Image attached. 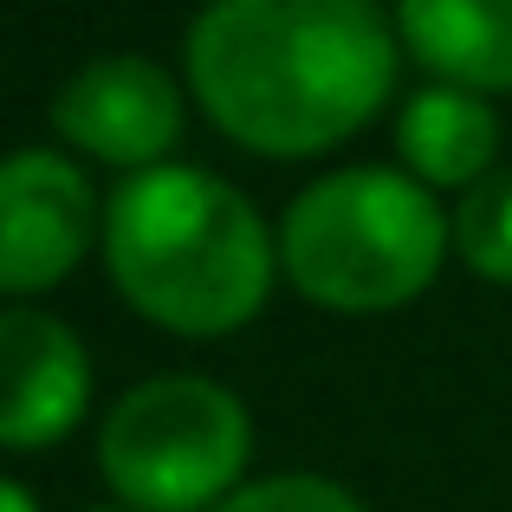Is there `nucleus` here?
Listing matches in <instances>:
<instances>
[{"label":"nucleus","instance_id":"f257e3e1","mask_svg":"<svg viewBox=\"0 0 512 512\" xmlns=\"http://www.w3.org/2000/svg\"><path fill=\"white\" fill-rule=\"evenodd\" d=\"M188 91L253 156H325L396 91L402 39L370 0H208L188 26Z\"/></svg>","mask_w":512,"mask_h":512},{"label":"nucleus","instance_id":"f03ea898","mask_svg":"<svg viewBox=\"0 0 512 512\" xmlns=\"http://www.w3.org/2000/svg\"><path fill=\"white\" fill-rule=\"evenodd\" d=\"M104 266L137 318L175 338H227L273 299L279 240L234 182L156 163L104 208Z\"/></svg>","mask_w":512,"mask_h":512},{"label":"nucleus","instance_id":"7ed1b4c3","mask_svg":"<svg viewBox=\"0 0 512 512\" xmlns=\"http://www.w3.org/2000/svg\"><path fill=\"white\" fill-rule=\"evenodd\" d=\"M454 221L409 169H331L279 221V266L312 305L344 318L396 312L435 286Z\"/></svg>","mask_w":512,"mask_h":512},{"label":"nucleus","instance_id":"20e7f679","mask_svg":"<svg viewBox=\"0 0 512 512\" xmlns=\"http://www.w3.org/2000/svg\"><path fill=\"white\" fill-rule=\"evenodd\" d=\"M253 422L214 376H150L98 428V474L124 512H214L247 487Z\"/></svg>","mask_w":512,"mask_h":512},{"label":"nucleus","instance_id":"39448f33","mask_svg":"<svg viewBox=\"0 0 512 512\" xmlns=\"http://www.w3.org/2000/svg\"><path fill=\"white\" fill-rule=\"evenodd\" d=\"M91 247H104V201L91 175L59 150L0 156V299L65 286Z\"/></svg>","mask_w":512,"mask_h":512},{"label":"nucleus","instance_id":"423d86ee","mask_svg":"<svg viewBox=\"0 0 512 512\" xmlns=\"http://www.w3.org/2000/svg\"><path fill=\"white\" fill-rule=\"evenodd\" d=\"M52 124L78 156L111 169H156L182 137V85L143 52H104L78 65L52 98Z\"/></svg>","mask_w":512,"mask_h":512},{"label":"nucleus","instance_id":"0eeeda50","mask_svg":"<svg viewBox=\"0 0 512 512\" xmlns=\"http://www.w3.org/2000/svg\"><path fill=\"white\" fill-rule=\"evenodd\" d=\"M91 409V357L65 318L0 305V448L39 454Z\"/></svg>","mask_w":512,"mask_h":512},{"label":"nucleus","instance_id":"6e6552de","mask_svg":"<svg viewBox=\"0 0 512 512\" xmlns=\"http://www.w3.org/2000/svg\"><path fill=\"white\" fill-rule=\"evenodd\" d=\"M396 39L461 91H512V0H396Z\"/></svg>","mask_w":512,"mask_h":512},{"label":"nucleus","instance_id":"1a4fd4ad","mask_svg":"<svg viewBox=\"0 0 512 512\" xmlns=\"http://www.w3.org/2000/svg\"><path fill=\"white\" fill-rule=\"evenodd\" d=\"M396 156L422 188H474L500 169V117L480 91L428 85L396 117Z\"/></svg>","mask_w":512,"mask_h":512},{"label":"nucleus","instance_id":"9d476101","mask_svg":"<svg viewBox=\"0 0 512 512\" xmlns=\"http://www.w3.org/2000/svg\"><path fill=\"white\" fill-rule=\"evenodd\" d=\"M454 221V253L493 286H512V169H493L461 195Z\"/></svg>","mask_w":512,"mask_h":512},{"label":"nucleus","instance_id":"9b49d317","mask_svg":"<svg viewBox=\"0 0 512 512\" xmlns=\"http://www.w3.org/2000/svg\"><path fill=\"white\" fill-rule=\"evenodd\" d=\"M214 512H370V506L325 474H266V480H247L240 493H227Z\"/></svg>","mask_w":512,"mask_h":512},{"label":"nucleus","instance_id":"f8f14e48","mask_svg":"<svg viewBox=\"0 0 512 512\" xmlns=\"http://www.w3.org/2000/svg\"><path fill=\"white\" fill-rule=\"evenodd\" d=\"M0 512H39V500L20 487V480H0Z\"/></svg>","mask_w":512,"mask_h":512}]
</instances>
